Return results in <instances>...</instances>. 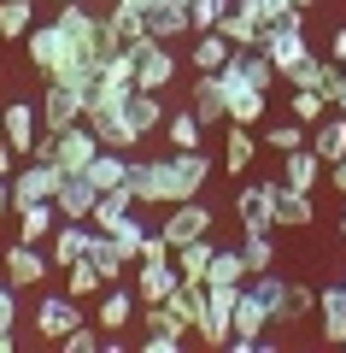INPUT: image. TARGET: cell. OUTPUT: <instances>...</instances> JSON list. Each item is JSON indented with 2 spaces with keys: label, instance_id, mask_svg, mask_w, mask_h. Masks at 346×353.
<instances>
[{
  "label": "cell",
  "instance_id": "46",
  "mask_svg": "<svg viewBox=\"0 0 346 353\" xmlns=\"http://www.w3.org/2000/svg\"><path fill=\"white\" fill-rule=\"evenodd\" d=\"M264 141H270L276 153H294V148H305V124H299V118H294V124H270Z\"/></svg>",
  "mask_w": 346,
  "mask_h": 353
},
{
  "label": "cell",
  "instance_id": "37",
  "mask_svg": "<svg viewBox=\"0 0 346 353\" xmlns=\"http://www.w3.org/2000/svg\"><path fill=\"white\" fill-rule=\"evenodd\" d=\"M264 106H270V94H264V88H235V94H229V124H259L264 118Z\"/></svg>",
  "mask_w": 346,
  "mask_h": 353
},
{
  "label": "cell",
  "instance_id": "40",
  "mask_svg": "<svg viewBox=\"0 0 346 353\" xmlns=\"http://www.w3.org/2000/svg\"><path fill=\"white\" fill-rule=\"evenodd\" d=\"M229 53H235V48H229L217 30H199V41H194V71H223Z\"/></svg>",
  "mask_w": 346,
  "mask_h": 353
},
{
  "label": "cell",
  "instance_id": "3",
  "mask_svg": "<svg viewBox=\"0 0 346 353\" xmlns=\"http://www.w3.org/2000/svg\"><path fill=\"white\" fill-rule=\"evenodd\" d=\"M53 24L65 30V41H71L83 59H100V30H106L100 12H88L83 0H59V18H53Z\"/></svg>",
  "mask_w": 346,
  "mask_h": 353
},
{
  "label": "cell",
  "instance_id": "19",
  "mask_svg": "<svg viewBox=\"0 0 346 353\" xmlns=\"http://www.w3.org/2000/svg\"><path fill=\"white\" fill-rule=\"evenodd\" d=\"M188 30H194V24H188L182 0H153V6H147V36L153 41H176V36H188Z\"/></svg>",
  "mask_w": 346,
  "mask_h": 353
},
{
  "label": "cell",
  "instance_id": "26",
  "mask_svg": "<svg viewBox=\"0 0 346 353\" xmlns=\"http://www.w3.org/2000/svg\"><path fill=\"white\" fill-rule=\"evenodd\" d=\"M317 318H323V341H334V347H340V341H346V283L317 294Z\"/></svg>",
  "mask_w": 346,
  "mask_h": 353
},
{
  "label": "cell",
  "instance_id": "36",
  "mask_svg": "<svg viewBox=\"0 0 346 353\" xmlns=\"http://www.w3.org/2000/svg\"><path fill=\"white\" fill-rule=\"evenodd\" d=\"M36 30V0H0V36L18 41Z\"/></svg>",
  "mask_w": 346,
  "mask_h": 353
},
{
  "label": "cell",
  "instance_id": "30",
  "mask_svg": "<svg viewBox=\"0 0 346 353\" xmlns=\"http://www.w3.org/2000/svg\"><path fill=\"white\" fill-rule=\"evenodd\" d=\"M252 153H259V141H252L247 124H229V141H223V171H252Z\"/></svg>",
  "mask_w": 346,
  "mask_h": 353
},
{
  "label": "cell",
  "instance_id": "8",
  "mask_svg": "<svg viewBox=\"0 0 346 353\" xmlns=\"http://www.w3.org/2000/svg\"><path fill=\"white\" fill-rule=\"evenodd\" d=\"M159 236L171 241V248H188V241L211 236V206H199V201H176L171 218H159Z\"/></svg>",
  "mask_w": 346,
  "mask_h": 353
},
{
  "label": "cell",
  "instance_id": "54",
  "mask_svg": "<svg viewBox=\"0 0 346 353\" xmlns=\"http://www.w3.org/2000/svg\"><path fill=\"white\" fill-rule=\"evenodd\" d=\"M12 212V183H6V176H0V218Z\"/></svg>",
  "mask_w": 346,
  "mask_h": 353
},
{
  "label": "cell",
  "instance_id": "23",
  "mask_svg": "<svg viewBox=\"0 0 346 353\" xmlns=\"http://www.w3.org/2000/svg\"><path fill=\"white\" fill-rule=\"evenodd\" d=\"M88 241H94V230H83V224H59V230L47 236V259L65 271V265H76V259L88 253Z\"/></svg>",
  "mask_w": 346,
  "mask_h": 353
},
{
  "label": "cell",
  "instance_id": "21",
  "mask_svg": "<svg viewBox=\"0 0 346 353\" xmlns=\"http://www.w3.org/2000/svg\"><path fill=\"white\" fill-rule=\"evenodd\" d=\"M211 259H217V241H211V236L188 241V248H176V277H182V283H199V289H206Z\"/></svg>",
  "mask_w": 346,
  "mask_h": 353
},
{
  "label": "cell",
  "instance_id": "24",
  "mask_svg": "<svg viewBox=\"0 0 346 353\" xmlns=\"http://www.w3.org/2000/svg\"><path fill=\"white\" fill-rule=\"evenodd\" d=\"M59 230V206L36 201V206H18V241H47Z\"/></svg>",
  "mask_w": 346,
  "mask_h": 353
},
{
  "label": "cell",
  "instance_id": "39",
  "mask_svg": "<svg viewBox=\"0 0 346 353\" xmlns=\"http://www.w3.org/2000/svg\"><path fill=\"white\" fill-rule=\"evenodd\" d=\"M206 283H252V265L241 248H217V259H211V277Z\"/></svg>",
  "mask_w": 346,
  "mask_h": 353
},
{
  "label": "cell",
  "instance_id": "1",
  "mask_svg": "<svg viewBox=\"0 0 346 353\" xmlns=\"http://www.w3.org/2000/svg\"><path fill=\"white\" fill-rule=\"evenodd\" d=\"M206 176H211V159H206V148H188V153H171V159H159V206L199 201Z\"/></svg>",
  "mask_w": 346,
  "mask_h": 353
},
{
  "label": "cell",
  "instance_id": "45",
  "mask_svg": "<svg viewBox=\"0 0 346 353\" xmlns=\"http://www.w3.org/2000/svg\"><path fill=\"white\" fill-rule=\"evenodd\" d=\"M235 0H188V24H194V36L199 30H217V18L229 12Z\"/></svg>",
  "mask_w": 346,
  "mask_h": 353
},
{
  "label": "cell",
  "instance_id": "18",
  "mask_svg": "<svg viewBox=\"0 0 346 353\" xmlns=\"http://www.w3.org/2000/svg\"><path fill=\"white\" fill-rule=\"evenodd\" d=\"M323 176H329V165L317 159V148H294V153H288V165H282V183H288V189H299V194H311Z\"/></svg>",
  "mask_w": 346,
  "mask_h": 353
},
{
  "label": "cell",
  "instance_id": "15",
  "mask_svg": "<svg viewBox=\"0 0 346 353\" xmlns=\"http://www.w3.org/2000/svg\"><path fill=\"white\" fill-rule=\"evenodd\" d=\"M194 118L199 124H229V88H223V77L217 71H199V83H194Z\"/></svg>",
  "mask_w": 346,
  "mask_h": 353
},
{
  "label": "cell",
  "instance_id": "27",
  "mask_svg": "<svg viewBox=\"0 0 346 353\" xmlns=\"http://www.w3.org/2000/svg\"><path fill=\"white\" fill-rule=\"evenodd\" d=\"M164 141H171L176 153H188V148H206V124L194 118V106H182V112H171V118H164Z\"/></svg>",
  "mask_w": 346,
  "mask_h": 353
},
{
  "label": "cell",
  "instance_id": "4",
  "mask_svg": "<svg viewBox=\"0 0 346 353\" xmlns=\"http://www.w3.org/2000/svg\"><path fill=\"white\" fill-rule=\"evenodd\" d=\"M6 183H12V212H18V206L53 201V194H59V183H65V171H59L53 159H30L24 171H12Z\"/></svg>",
  "mask_w": 346,
  "mask_h": 353
},
{
  "label": "cell",
  "instance_id": "9",
  "mask_svg": "<svg viewBox=\"0 0 346 353\" xmlns=\"http://www.w3.org/2000/svg\"><path fill=\"white\" fill-rule=\"evenodd\" d=\"M276 189L282 183H241L235 194V212H241V230H276Z\"/></svg>",
  "mask_w": 346,
  "mask_h": 353
},
{
  "label": "cell",
  "instance_id": "28",
  "mask_svg": "<svg viewBox=\"0 0 346 353\" xmlns=\"http://www.w3.org/2000/svg\"><path fill=\"white\" fill-rule=\"evenodd\" d=\"M311 148H317V159H340L346 153V112H329L323 124H311Z\"/></svg>",
  "mask_w": 346,
  "mask_h": 353
},
{
  "label": "cell",
  "instance_id": "29",
  "mask_svg": "<svg viewBox=\"0 0 346 353\" xmlns=\"http://www.w3.org/2000/svg\"><path fill=\"white\" fill-rule=\"evenodd\" d=\"M217 36L229 41V48H259V41H264V24H259V18H247V12H235V6H229V12L217 18Z\"/></svg>",
  "mask_w": 346,
  "mask_h": 353
},
{
  "label": "cell",
  "instance_id": "48",
  "mask_svg": "<svg viewBox=\"0 0 346 353\" xmlns=\"http://www.w3.org/2000/svg\"><path fill=\"white\" fill-rule=\"evenodd\" d=\"M182 330H171V324H153L147 330V341H141V347H147V353H176V347H182Z\"/></svg>",
  "mask_w": 346,
  "mask_h": 353
},
{
  "label": "cell",
  "instance_id": "12",
  "mask_svg": "<svg viewBox=\"0 0 346 353\" xmlns=\"http://www.w3.org/2000/svg\"><path fill=\"white\" fill-rule=\"evenodd\" d=\"M76 324H83V306H76V294H47V301L36 306V330H41L47 341H65Z\"/></svg>",
  "mask_w": 346,
  "mask_h": 353
},
{
  "label": "cell",
  "instance_id": "5",
  "mask_svg": "<svg viewBox=\"0 0 346 353\" xmlns=\"http://www.w3.org/2000/svg\"><path fill=\"white\" fill-rule=\"evenodd\" d=\"M53 206H59L65 224H88V218H94V206H100L94 176H88V171H65V183H59V194H53Z\"/></svg>",
  "mask_w": 346,
  "mask_h": 353
},
{
  "label": "cell",
  "instance_id": "53",
  "mask_svg": "<svg viewBox=\"0 0 346 353\" xmlns=\"http://www.w3.org/2000/svg\"><path fill=\"white\" fill-rule=\"evenodd\" d=\"M329 59H334V65H346V24L334 30V41H329Z\"/></svg>",
  "mask_w": 346,
  "mask_h": 353
},
{
  "label": "cell",
  "instance_id": "42",
  "mask_svg": "<svg viewBox=\"0 0 346 353\" xmlns=\"http://www.w3.org/2000/svg\"><path fill=\"white\" fill-rule=\"evenodd\" d=\"M329 112H334V106H329L323 88H294V118H299V124H323Z\"/></svg>",
  "mask_w": 346,
  "mask_h": 353
},
{
  "label": "cell",
  "instance_id": "34",
  "mask_svg": "<svg viewBox=\"0 0 346 353\" xmlns=\"http://www.w3.org/2000/svg\"><path fill=\"white\" fill-rule=\"evenodd\" d=\"M88 176H94V189L106 194V189H118L129 176V153H118V148H100V159L88 165Z\"/></svg>",
  "mask_w": 346,
  "mask_h": 353
},
{
  "label": "cell",
  "instance_id": "51",
  "mask_svg": "<svg viewBox=\"0 0 346 353\" xmlns=\"http://www.w3.org/2000/svg\"><path fill=\"white\" fill-rule=\"evenodd\" d=\"M18 159H24V153H18L6 136H0V176H12V171H18Z\"/></svg>",
  "mask_w": 346,
  "mask_h": 353
},
{
  "label": "cell",
  "instance_id": "20",
  "mask_svg": "<svg viewBox=\"0 0 346 353\" xmlns=\"http://www.w3.org/2000/svg\"><path fill=\"white\" fill-rule=\"evenodd\" d=\"M124 118L129 124L141 130V136H164V94H153V88H136V94H129V106H124Z\"/></svg>",
  "mask_w": 346,
  "mask_h": 353
},
{
  "label": "cell",
  "instance_id": "31",
  "mask_svg": "<svg viewBox=\"0 0 346 353\" xmlns=\"http://www.w3.org/2000/svg\"><path fill=\"white\" fill-rule=\"evenodd\" d=\"M194 336L206 341V347H229V341H235V312L206 306V312H199V324H194Z\"/></svg>",
  "mask_w": 346,
  "mask_h": 353
},
{
  "label": "cell",
  "instance_id": "32",
  "mask_svg": "<svg viewBox=\"0 0 346 353\" xmlns=\"http://www.w3.org/2000/svg\"><path fill=\"white\" fill-rule=\"evenodd\" d=\"M129 194H136V206H159V159H129Z\"/></svg>",
  "mask_w": 346,
  "mask_h": 353
},
{
  "label": "cell",
  "instance_id": "41",
  "mask_svg": "<svg viewBox=\"0 0 346 353\" xmlns=\"http://www.w3.org/2000/svg\"><path fill=\"white\" fill-rule=\"evenodd\" d=\"M329 71H334V59H317V53H305V59H299L294 71H282V77H288L294 88H323V83H329Z\"/></svg>",
  "mask_w": 346,
  "mask_h": 353
},
{
  "label": "cell",
  "instance_id": "17",
  "mask_svg": "<svg viewBox=\"0 0 346 353\" xmlns=\"http://www.w3.org/2000/svg\"><path fill=\"white\" fill-rule=\"evenodd\" d=\"M136 312H141V301H136L129 289H118V283H111V289L100 294V306H94V324L106 330V336H118V330H124Z\"/></svg>",
  "mask_w": 346,
  "mask_h": 353
},
{
  "label": "cell",
  "instance_id": "57",
  "mask_svg": "<svg viewBox=\"0 0 346 353\" xmlns=\"http://www.w3.org/2000/svg\"><path fill=\"white\" fill-rule=\"evenodd\" d=\"M340 241H346V218H340Z\"/></svg>",
  "mask_w": 346,
  "mask_h": 353
},
{
  "label": "cell",
  "instance_id": "2",
  "mask_svg": "<svg viewBox=\"0 0 346 353\" xmlns=\"http://www.w3.org/2000/svg\"><path fill=\"white\" fill-rule=\"evenodd\" d=\"M259 53L276 65V71H294V65L311 53L305 48V12H288L282 24H270V30H264V41H259Z\"/></svg>",
  "mask_w": 346,
  "mask_h": 353
},
{
  "label": "cell",
  "instance_id": "7",
  "mask_svg": "<svg viewBox=\"0 0 346 353\" xmlns=\"http://www.w3.org/2000/svg\"><path fill=\"white\" fill-rule=\"evenodd\" d=\"M171 77H176V53H171V41H141L136 48V88H153V94H164L171 88Z\"/></svg>",
  "mask_w": 346,
  "mask_h": 353
},
{
  "label": "cell",
  "instance_id": "58",
  "mask_svg": "<svg viewBox=\"0 0 346 353\" xmlns=\"http://www.w3.org/2000/svg\"><path fill=\"white\" fill-rule=\"evenodd\" d=\"M53 6H59V0H53Z\"/></svg>",
  "mask_w": 346,
  "mask_h": 353
},
{
  "label": "cell",
  "instance_id": "33",
  "mask_svg": "<svg viewBox=\"0 0 346 353\" xmlns=\"http://www.w3.org/2000/svg\"><path fill=\"white\" fill-rule=\"evenodd\" d=\"M311 218H317V212H311V194H299V189H288V183H282V189H276V224L305 230Z\"/></svg>",
  "mask_w": 346,
  "mask_h": 353
},
{
  "label": "cell",
  "instance_id": "47",
  "mask_svg": "<svg viewBox=\"0 0 346 353\" xmlns=\"http://www.w3.org/2000/svg\"><path fill=\"white\" fill-rule=\"evenodd\" d=\"M94 347H106V330H88V324H76L71 336H65V353H94Z\"/></svg>",
  "mask_w": 346,
  "mask_h": 353
},
{
  "label": "cell",
  "instance_id": "55",
  "mask_svg": "<svg viewBox=\"0 0 346 353\" xmlns=\"http://www.w3.org/2000/svg\"><path fill=\"white\" fill-rule=\"evenodd\" d=\"M12 341H18V336H12V324H0V353L12 347Z\"/></svg>",
  "mask_w": 346,
  "mask_h": 353
},
{
  "label": "cell",
  "instance_id": "49",
  "mask_svg": "<svg viewBox=\"0 0 346 353\" xmlns=\"http://www.w3.org/2000/svg\"><path fill=\"white\" fill-rule=\"evenodd\" d=\"M323 94H329V106H334V112H346V65H334V71H329Z\"/></svg>",
  "mask_w": 346,
  "mask_h": 353
},
{
  "label": "cell",
  "instance_id": "43",
  "mask_svg": "<svg viewBox=\"0 0 346 353\" xmlns=\"http://www.w3.org/2000/svg\"><path fill=\"white\" fill-rule=\"evenodd\" d=\"M118 212H136V194H129V183H118V189H106L100 194V206H94V218H88V224H106V218H118Z\"/></svg>",
  "mask_w": 346,
  "mask_h": 353
},
{
  "label": "cell",
  "instance_id": "13",
  "mask_svg": "<svg viewBox=\"0 0 346 353\" xmlns=\"http://www.w3.org/2000/svg\"><path fill=\"white\" fill-rule=\"evenodd\" d=\"M47 271H53V259L36 253V241H12V248H6V283H12V289H36Z\"/></svg>",
  "mask_w": 346,
  "mask_h": 353
},
{
  "label": "cell",
  "instance_id": "6",
  "mask_svg": "<svg viewBox=\"0 0 346 353\" xmlns=\"http://www.w3.org/2000/svg\"><path fill=\"white\" fill-rule=\"evenodd\" d=\"M264 330H270V306H264V294L247 283L241 301H235V341H229V347H235V353H252Z\"/></svg>",
  "mask_w": 346,
  "mask_h": 353
},
{
  "label": "cell",
  "instance_id": "22",
  "mask_svg": "<svg viewBox=\"0 0 346 353\" xmlns=\"http://www.w3.org/2000/svg\"><path fill=\"white\" fill-rule=\"evenodd\" d=\"M100 236H111V248L136 265V259H141V241H147V224H141L136 212H118V218H106V224H100Z\"/></svg>",
  "mask_w": 346,
  "mask_h": 353
},
{
  "label": "cell",
  "instance_id": "38",
  "mask_svg": "<svg viewBox=\"0 0 346 353\" xmlns=\"http://www.w3.org/2000/svg\"><path fill=\"white\" fill-rule=\"evenodd\" d=\"M106 289H111V283L100 277V271H94V265H88V259L65 265V294H76V301H88V294H106Z\"/></svg>",
  "mask_w": 346,
  "mask_h": 353
},
{
  "label": "cell",
  "instance_id": "25",
  "mask_svg": "<svg viewBox=\"0 0 346 353\" xmlns=\"http://www.w3.org/2000/svg\"><path fill=\"white\" fill-rule=\"evenodd\" d=\"M252 289H259L264 306H270V324H294V301H288V289H294V283H288V277L259 271V277H252Z\"/></svg>",
  "mask_w": 346,
  "mask_h": 353
},
{
  "label": "cell",
  "instance_id": "35",
  "mask_svg": "<svg viewBox=\"0 0 346 353\" xmlns=\"http://www.w3.org/2000/svg\"><path fill=\"white\" fill-rule=\"evenodd\" d=\"M83 259L94 265V271H100V277H106V283H118V277H124V271H129V259H124V253H118V248H111V236H94V241H88V253H83Z\"/></svg>",
  "mask_w": 346,
  "mask_h": 353
},
{
  "label": "cell",
  "instance_id": "11",
  "mask_svg": "<svg viewBox=\"0 0 346 353\" xmlns=\"http://www.w3.org/2000/svg\"><path fill=\"white\" fill-rule=\"evenodd\" d=\"M176 283H182V277H176V253H171V259H136V301L141 306H159Z\"/></svg>",
  "mask_w": 346,
  "mask_h": 353
},
{
  "label": "cell",
  "instance_id": "56",
  "mask_svg": "<svg viewBox=\"0 0 346 353\" xmlns=\"http://www.w3.org/2000/svg\"><path fill=\"white\" fill-rule=\"evenodd\" d=\"M294 6H299V12H311V0H294Z\"/></svg>",
  "mask_w": 346,
  "mask_h": 353
},
{
  "label": "cell",
  "instance_id": "50",
  "mask_svg": "<svg viewBox=\"0 0 346 353\" xmlns=\"http://www.w3.org/2000/svg\"><path fill=\"white\" fill-rule=\"evenodd\" d=\"M0 324H18V289L0 283Z\"/></svg>",
  "mask_w": 346,
  "mask_h": 353
},
{
  "label": "cell",
  "instance_id": "16",
  "mask_svg": "<svg viewBox=\"0 0 346 353\" xmlns=\"http://www.w3.org/2000/svg\"><path fill=\"white\" fill-rule=\"evenodd\" d=\"M94 159H100V136H94L88 124L59 130V171H88Z\"/></svg>",
  "mask_w": 346,
  "mask_h": 353
},
{
  "label": "cell",
  "instance_id": "14",
  "mask_svg": "<svg viewBox=\"0 0 346 353\" xmlns=\"http://www.w3.org/2000/svg\"><path fill=\"white\" fill-rule=\"evenodd\" d=\"M0 136H6V141H12V148L30 159V148H36V136H41V106L12 101L6 112H0Z\"/></svg>",
  "mask_w": 346,
  "mask_h": 353
},
{
  "label": "cell",
  "instance_id": "52",
  "mask_svg": "<svg viewBox=\"0 0 346 353\" xmlns=\"http://www.w3.org/2000/svg\"><path fill=\"white\" fill-rule=\"evenodd\" d=\"M329 183L340 189V201H346V153H340V159H329Z\"/></svg>",
  "mask_w": 346,
  "mask_h": 353
},
{
  "label": "cell",
  "instance_id": "44",
  "mask_svg": "<svg viewBox=\"0 0 346 353\" xmlns=\"http://www.w3.org/2000/svg\"><path fill=\"white\" fill-rule=\"evenodd\" d=\"M241 253H247V265H252V277H259V271H270V265H276V248H270V230H252V236L241 241Z\"/></svg>",
  "mask_w": 346,
  "mask_h": 353
},
{
  "label": "cell",
  "instance_id": "10",
  "mask_svg": "<svg viewBox=\"0 0 346 353\" xmlns=\"http://www.w3.org/2000/svg\"><path fill=\"white\" fill-rule=\"evenodd\" d=\"M83 106H88L83 88L47 83V94H41V130H71V124H83Z\"/></svg>",
  "mask_w": 346,
  "mask_h": 353
}]
</instances>
